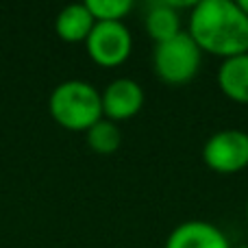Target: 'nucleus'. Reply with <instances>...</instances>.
<instances>
[{"instance_id": "nucleus-13", "label": "nucleus", "mask_w": 248, "mask_h": 248, "mask_svg": "<svg viewBox=\"0 0 248 248\" xmlns=\"http://www.w3.org/2000/svg\"><path fill=\"white\" fill-rule=\"evenodd\" d=\"M237 7H240L242 11H244L246 16H248V0H237Z\"/></svg>"}, {"instance_id": "nucleus-3", "label": "nucleus", "mask_w": 248, "mask_h": 248, "mask_svg": "<svg viewBox=\"0 0 248 248\" xmlns=\"http://www.w3.org/2000/svg\"><path fill=\"white\" fill-rule=\"evenodd\" d=\"M201 59L202 50L189 37V33L181 31L172 39H166L155 46L153 68L161 81L170 83V85H183L198 74Z\"/></svg>"}, {"instance_id": "nucleus-12", "label": "nucleus", "mask_w": 248, "mask_h": 248, "mask_svg": "<svg viewBox=\"0 0 248 248\" xmlns=\"http://www.w3.org/2000/svg\"><path fill=\"white\" fill-rule=\"evenodd\" d=\"M96 22H122V17L133 9L131 0H85Z\"/></svg>"}, {"instance_id": "nucleus-10", "label": "nucleus", "mask_w": 248, "mask_h": 248, "mask_svg": "<svg viewBox=\"0 0 248 248\" xmlns=\"http://www.w3.org/2000/svg\"><path fill=\"white\" fill-rule=\"evenodd\" d=\"M146 31H148V35L157 44L179 35L181 33L179 9L170 0H161V2L150 4L148 13H146Z\"/></svg>"}, {"instance_id": "nucleus-2", "label": "nucleus", "mask_w": 248, "mask_h": 248, "mask_svg": "<svg viewBox=\"0 0 248 248\" xmlns=\"http://www.w3.org/2000/svg\"><path fill=\"white\" fill-rule=\"evenodd\" d=\"M48 109L55 122L68 131H87L103 120L100 92L81 78L59 83L48 98Z\"/></svg>"}, {"instance_id": "nucleus-5", "label": "nucleus", "mask_w": 248, "mask_h": 248, "mask_svg": "<svg viewBox=\"0 0 248 248\" xmlns=\"http://www.w3.org/2000/svg\"><path fill=\"white\" fill-rule=\"evenodd\" d=\"M87 55L105 68H116L131 55L133 37L124 22H96L85 39Z\"/></svg>"}, {"instance_id": "nucleus-15", "label": "nucleus", "mask_w": 248, "mask_h": 248, "mask_svg": "<svg viewBox=\"0 0 248 248\" xmlns=\"http://www.w3.org/2000/svg\"><path fill=\"white\" fill-rule=\"evenodd\" d=\"M246 218H248V202H246Z\"/></svg>"}, {"instance_id": "nucleus-6", "label": "nucleus", "mask_w": 248, "mask_h": 248, "mask_svg": "<svg viewBox=\"0 0 248 248\" xmlns=\"http://www.w3.org/2000/svg\"><path fill=\"white\" fill-rule=\"evenodd\" d=\"M103 118L111 122L118 120H128L135 113H140V109L144 107V90L137 81L133 78H116L111 81L103 92Z\"/></svg>"}, {"instance_id": "nucleus-1", "label": "nucleus", "mask_w": 248, "mask_h": 248, "mask_svg": "<svg viewBox=\"0 0 248 248\" xmlns=\"http://www.w3.org/2000/svg\"><path fill=\"white\" fill-rule=\"evenodd\" d=\"M189 37L222 59L248 52V16L233 0H201L189 13Z\"/></svg>"}, {"instance_id": "nucleus-4", "label": "nucleus", "mask_w": 248, "mask_h": 248, "mask_svg": "<svg viewBox=\"0 0 248 248\" xmlns=\"http://www.w3.org/2000/svg\"><path fill=\"white\" fill-rule=\"evenodd\" d=\"M202 159L220 174H235L248 166V133L242 128H222L207 137Z\"/></svg>"}, {"instance_id": "nucleus-8", "label": "nucleus", "mask_w": 248, "mask_h": 248, "mask_svg": "<svg viewBox=\"0 0 248 248\" xmlns=\"http://www.w3.org/2000/svg\"><path fill=\"white\" fill-rule=\"evenodd\" d=\"M96 20L94 16L90 13L85 2H74L68 4L59 11L55 20V31L63 42L68 44H78V42H85L90 37L92 29H94Z\"/></svg>"}, {"instance_id": "nucleus-7", "label": "nucleus", "mask_w": 248, "mask_h": 248, "mask_svg": "<svg viewBox=\"0 0 248 248\" xmlns=\"http://www.w3.org/2000/svg\"><path fill=\"white\" fill-rule=\"evenodd\" d=\"M163 248H233L216 224L205 220H187L170 231Z\"/></svg>"}, {"instance_id": "nucleus-14", "label": "nucleus", "mask_w": 248, "mask_h": 248, "mask_svg": "<svg viewBox=\"0 0 248 248\" xmlns=\"http://www.w3.org/2000/svg\"><path fill=\"white\" fill-rule=\"evenodd\" d=\"M235 248H248V244H240V246H235Z\"/></svg>"}, {"instance_id": "nucleus-11", "label": "nucleus", "mask_w": 248, "mask_h": 248, "mask_svg": "<svg viewBox=\"0 0 248 248\" xmlns=\"http://www.w3.org/2000/svg\"><path fill=\"white\" fill-rule=\"evenodd\" d=\"M85 140H87V146H90L94 153L98 155H111L120 148L122 144V131L116 122L107 120H98L94 126H90L85 131Z\"/></svg>"}, {"instance_id": "nucleus-9", "label": "nucleus", "mask_w": 248, "mask_h": 248, "mask_svg": "<svg viewBox=\"0 0 248 248\" xmlns=\"http://www.w3.org/2000/svg\"><path fill=\"white\" fill-rule=\"evenodd\" d=\"M218 85L231 100L248 105V52L222 59L218 68Z\"/></svg>"}]
</instances>
